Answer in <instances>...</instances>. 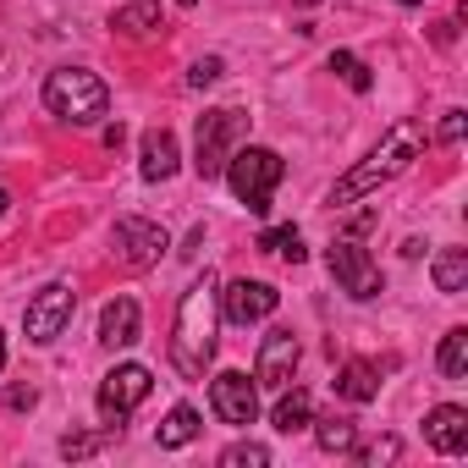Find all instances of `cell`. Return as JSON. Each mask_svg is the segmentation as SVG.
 Here are the masks:
<instances>
[{
  "label": "cell",
  "instance_id": "6da1fadb",
  "mask_svg": "<svg viewBox=\"0 0 468 468\" xmlns=\"http://www.w3.org/2000/svg\"><path fill=\"white\" fill-rule=\"evenodd\" d=\"M424 144H430V133H424V122H391L386 127V138L331 187V209H342V204H358V198H369L375 187H386V182H397L419 154H424Z\"/></svg>",
  "mask_w": 468,
  "mask_h": 468
},
{
  "label": "cell",
  "instance_id": "7a4b0ae2",
  "mask_svg": "<svg viewBox=\"0 0 468 468\" xmlns=\"http://www.w3.org/2000/svg\"><path fill=\"white\" fill-rule=\"evenodd\" d=\"M215 325H220V282L204 271L182 303H176V325H171V364L182 380H204L209 358H215Z\"/></svg>",
  "mask_w": 468,
  "mask_h": 468
},
{
  "label": "cell",
  "instance_id": "3957f363",
  "mask_svg": "<svg viewBox=\"0 0 468 468\" xmlns=\"http://www.w3.org/2000/svg\"><path fill=\"white\" fill-rule=\"evenodd\" d=\"M220 176L231 182V193H238V204L249 215H271V198H276V187L287 176V160L276 149H265V144H243V149H231Z\"/></svg>",
  "mask_w": 468,
  "mask_h": 468
},
{
  "label": "cell",
  "instance_id": "277c9868",
  "mask_svg": "<svg viewBox=\"0 0 468 468\" xmlns=\"http://www.w3.org/2000/svg\"><path fill=\"white\" fill-rule=\"evenodd\" d=\"M45 111L72 122V127H94L111 111V89L94 72H83V67H56L45 78Z\"/></svg>",
  "mask_w": 468,
  "mask_h": 468
},
{
  "label": "cell",
  "instance_id": "5b68a950",
  "mask_svg": "<svg viewBox=\"0 0 468 468\" xmlns=\"http://www.w3.org/2000/svg\"><path fill=\"white\" fill-rule=\"evenodd\" d=\"M243 127H249L243 111H204V116H198V133H193V171H198L204 182H215V176L226 171V160H231V149H238Z\"/></svg>",
  "mask_w": 468,
  "mask_h": 468
},
{
  "label": "cell",
  "instance_id": "8992f818",
  "mask_svg": "<svg viewBox=\"0 0 468 468\" xmlns=\"http://www.w3.org/2000/svg\"><path fill=\"white\" fill-rule=\"evenodd\" d=\"M325 265H331V276H336V287H342L347 298H358V303H369V298H380V287H386V276H380V265L369 260V249H358V238H336V243L325 249Z\"/></svg>",
  "mask_w": 468,
  "mask_h": 468
},
{
  "label": "cell",
  "instance_id": "52a82bcc",
  "mask_svg": "<svg viewBox=\"0 0 468 468\" xmlns=\"http://www.w3.org/2000/svg\"><path fill=\"white\" fill-rule=\"evenodd\" d=\"M72 309H78V292H72L67 282L39 287V292L28 298V309H23V331H28V342H34V347H50V342L72 325Z\"/></svg>",
  "mask_w": 468,
  "mask_h": 468
},
{
  "label": "cell",
  "instance_id": "ba28073f",
  "mask_svg": "<svg viewBox=\"0 0 468 468\" xmlns=\"http://www.w3.org/2000/svg\"><path fill=\"white\" fill-rule=\"evenodd\" d=\"M149 391H154V375H149L144 364H116V369L100 380V419H105L111 430H122V419H127Z\"/></svg>",
  "mask_w": 468,
  "mask_h": 468
},
{
  "label": "cell",
  "instance_id": "9c48e42d",
  "mask_svg": "<svg viewBox=\"0 0 468 468\" xmlns=\"http://www.w3.org/2000/svg\"><path fill=\"white\" fill-rule=\"evenodd\" d=\"M209 408H215L220 424L249 430V424L260 419V386H254L243 369H220V375L209 380Z\"/></svg>",
  "mask_w": 468,
  "mask_h": 468
},
{
  "label": "cell",
  "instance_id": "30bf717a",
  "mask_svg": "<svg viewBox=\"0 0 468 468\" xmlns=\"http://www.w3.org/2000/svg\"><path fill=\"white\" fill-rule=\"evenodd\" d=\"M116 254L133 265V271H149V265H160L165 260V249H171V231L160 226V220H144V215H127V220H116Z\"/></svg>",
  "mask_w": 468,
  "mask_h": 468
},
{
  "label": "cell",
  "instance_id": "8fae6325",
  "mask_svg": "<svg viewBox=\"0 0 468 468\" xmlns=\"http://www.w3.org/2000/svg\"><path fill=\"white\" fill-rule=\"evenodd\" d=\"M276 303H282V292L271 287V282H231V287H220V314L231 320V325H260V320H271L276 314Z\"/></svg>",
  "mask_w": 468,
  "mask_h": 468
},
{
  "label": "cell",
  "instance_id": "7c38bea8",
  "mask_svg": "<svg viewBox=\"0 0 468 468\" xmlns=\"http://www.w3.org/2000/svg\"><path fill=\"white\" fill-rule=\"evenodd\" d=\"M298 358H303V347H298V336L292 331H271L265 342H260V364H254V386H265V391H282V386H292V375H298Z\"/></svg>",
  "mask_w": 468,
  "mask_h": 468
},
{
  "label": "cell",
  "instance_id": "4fadbf2b",
  "mask_svg": "<svg viewBox=\"0 0 468 468\" xmlns=\"http://www.w3.org/2000/svg\"><path fill=\"white\" fill-rule=\"evenodd\" d=\"M176 165H182L176 133H171V127H149L144 144H138V176H144V182H171Z\"/></svg>",
  "mask_w": 468,
  "mask_h": 468
},
{
  "label": "cell",
  "instance_id": "5bb4252c",
  "mask_svg": "<svg viewBox=\"0 0 468 468\" xmlns=\"http://www.w3.org/2000/svg\"><path fill=\"white\" fill-rule=\"evenodd\" d=\"M138 331H144V309H138V298L116 292V298L100 309V342H105V347H133Z\"/></svg>",
  "mask_w": 468,
  "mask_h": 468
},
{
  "label": "cell",
  "instance_id": "9a60e30c",
  "mask_svg": "<svg viewBox=\"0 0 468 468\" xmlns=\"http://www.w3.org/2000/svg\"><path fill=\"white\" fill-rule=\"evenodd\" d=\"M424 441H430L435 452H446V457L468 452V408H457V402L430 408V419H424Z\"/></svg>",
  "mask_w": 468,
  "mask_h": 468
},
{
  "label": "cell",
  "instance_id": "2e32d148",
  "mask_svg": "<svg viewBox=\"0 0 468 468\" xmlns=\"http://www.w3.org/2000/svg\"><path fill=\"white\" fill-rule=\"evenodd\" d=\"M309 419H314V397L303 386H282L276 408H271V430L276 435H298V430H309Z\"/></svg>",
  "mask_w": 468,
  "mask_h": 468
},
{
  "label": "cell",
  "instance_id": "e0dca14e",
  "mask_svg": "<svg viewBox=\"0 0 468 468\" xmlns=\"http://www.w3.org/2000/svg\"><path fill=\"white\" fill-rule=\"evenodd\" d=\"M336 391H342L347 402H375V391H380V375H375V364H364V358H347V364L336 369Z\"/></svg>",
  "mask_w": 468,
  "mask_h": 468
},
{
  "label": "cell",
  "instance_id": "ac0fdd59",
  "mask_svg": "<svg viewBox=\"0 0 468 468\" xmlns=\"http://www.w3.org/2000/svg\"><path fill=\"white\" fill-rule=\"evenodd\" d=\"M198 430H204V424H198V413H193L187 402H176V408L165 413V424L154 430V441H160L165 452H182V446H193V441H198Z\"/></svg>",
  "mask_w": 468,
  "mask_h": 468
},
{
  "label": "cell",
  "instance_id": "d6986e66",
  "mask_svg": "<svg viewBox=\"0 0 468 468\" xmlns=\"http://www.w3.org/2000/svg\"><path fill=\"white\" fill-rule=\"evenodd\" d=\"M430 276H435V292L457 298V292L468 287V249H441L435 265H430Z\"/></svg>",
  "mask_w": 468,
  "mask_h": 468
},
{
  "label": "cell",
  "instance_id": "ffe728a7",
  "mask_svg": "<svg viewBox=\"0 0 468 468\" xmlns=\"http://www.w3.org/2000/svg\"><path fill=\"white\" fill-rule=\"evenodd\" d=\"M111 28H116V34H127V39L154 34V28H160V0H133V6H116Z\"/></svg>",
  "mask_w": 468,
  "mask_h": 468
},
{
  "label": "cell",
  "instance_id": "44dd1931",
  "mask_svg": "<svg viewBox=\"0 0 468 468\" xmlns=\"http://www.w3.org/2000/svg\"><path fill=\"white\" fill-rule=\"evenodd\" d=\"M435 364H441L446 380H463V375H468V325H452V331L441 336V358H435Z\"/></svg>",
  "mask_w": 468,
  "mask_h": 468
},
{
  "label": "cell",
  "instance_id": "7402d4cb",
  "mask_svg": "<svg viewBox=\"0 0 468 468\" xmlns=\"http://www.w3.org/2000/svg\"><path fill=\"white\" fill-rule=\"evenodd\" d=\"M314 424V441H320V452H353V441H358V430H353V419H336V413H325V419H309Z\"/></svg>",
  "mask_w": 468,
  "mask_h": 468
},
{
  "label": "cell",
  "instance_id": "603a6c76",
  "mask_svg": "<svg viewBox=\"0 0 468 468\" xmlns=\"http://www.w3.org/2000/svg\"><path fill=\"white\" fill-rule=\"evenodd\" d=\"M260 249H265V254H282L287 265H303V260H309L298 226H271V231H260Z\"/></svg>",
  "mask_w": 468,
  "mask_h": 468
},
{
  "label": "cell",
  "instance_id": "cb8c5ba5",
  "mask_svg": "<svg viewBox=\"0 0 468 468\" xmlns=\"http://www.w3.org/2000/svg\"><path fill=\"white\" fill-rule=\"evenodd\" d=\"M331 72H336V78H342L353 94H369V89H375V72H369V67H364L353 50H331Z\"/></svg>",
  "mask_w": 468,
  "mask_h": 468
},
{
  "label": "cell",
  "instance_id": "d4e9b609",
  "mask_svg": "<svg viewBox=\"0 0 468 468\" xmlns=\"http://www.w3.org/2000/svg\"><path fill=\"white\" fill-rule=\"evenodd\" d=\"M353 457L364 468H380V463H397L402 457V441L397 435H375V441H353Z\"/></svg>",
  "mask_w": 468,
  "mask_h": 468
},
{
  "label": "cell",
  "instance_id": "484cf974",
  "mask_svg": "<svg viewBox=\"0 0 468 468\" xmlns=\"http://www.w3.org/2000/svg\"><path fill=\"white\" fill-rule=\"evenodd\" d=\"M220 468H271V446H260V441H238V446H226V452H220Z\"/></svg>",
  "mask_w": 468,
  "mask_h": 468
},
{
  "label": "cell",
  "instance_id": "4316f807",
  "mask_svg": "<svg viewBox=\"0 0 468 468\" xmlns=\"http://www.w3.org/2000/svg\"><path fill=\"white\" fill-rule=\"evenodd\" d=\"M111 435H122V430H111V424H105L100 435H67V441H61V457H72V463H78V457H94Z\"/></svg>",
  "mask_w": 468,
  "mask_h": 468
},
{
  "label": "cell",
  "instance_id": "83f0119b",
  "mask_svg": "<svg viewBox=\"0 0 468 468\" xmlns=\"http://www.w3.org/2000/svg\"><path fill=\"white\" fill-rule=\"evenodd\" d=\"M220 72H226V61H220V56H204V61H193L187 83H193V89H209V83H220Z\"/></svg>",
  "mask_w": 468,
  "mask_h": 468
},
{
  "label": "cell",
  "instance_id": "f1b7e54d",
  "mask_svg": "<svg viewBox=\"0 0 468 468\" xmlns=\"http://www.w3.org/2000/svg\"><path fill=\"white\" fill-rule=\"evenodd\" d=\"M463 133H468L463 111H446V122H441V144H463Z\"/></svg>",
  "mask_w": 468,
  "mask_h": 468
},
{
  "label": "cell",
  "instance_id": "f546056e",
  "mask_svg": "<svg viewBox=\"0 0 468 468\" xmlns=\"http://www.w3.org/2000/svg\"><path fill=\"white\" fill-rule=\"evenodd\" d=\"M6 402L23 413V408H34V402H39V391H34V386H12V391H6Z\"/></svg>",
  "mask_w": 468,
  "mask_h": 468
},
{
  "label": "cell",
  "instance_id": "4dcf8cb0",
  "mask_svg": "<svg viewBox=\"0 0 468 468\" xmlns=\"http://www.w3.org/2000/svg\"><path fill=\"white\" fill-rule=\"evenodd\" d=\"M105 144H111V149H122V144H127V127H122V122H111V127H105Z\"/></svg>",
  "mask_w": 468,
  "mask_h": 468
},
{
  "label": "cell",
  "instance_id": "1f68e13d",
  "mask_svg": "<svg viewBox=\"0 0 468 468\" xmlns=\"http://www.w3.org/2000/svg\"><path fill=\"white\" fill-rule=\"evenodd\" d=\"M198 249H204V226H198V231H187V249H182V254H187V260H198Z\"/></svg>",
  "mask_w": 468,
  "mask_h": 468
},
{
  "label": "cell",
  "instance_id": "d6a6232c",
  "mask_svg": "<svg viewBox=\"0 0 468 468\" xmlns=\"http://www.w3.org/2000/svg\"><path fill=\"white\" fill-rule=\"evenodd\" d=\"M0 369H6V336H0Z\"/></svg>",
  "mask_w": 468,
  "mask_h": 468
},
{
  "label": "cell",
  "instance_id": "836d02e7",
  "mask_svg": "<svg viewBox=\"0 0 468 468\" xmlns=\"http://www.w3.org/2000/svg\"><path fill=\"white\" fill-rule=\"evenodd\" d=\"M6 204H12V198H6V187H0V215H6Z\"/></svg>",
  "mask_w": 468,
  "mask_h": 468
},
{
  "label": "cell",
  "instance_id": "e575fe53",
  "mask_svg": "<svg viewBox=\"0 0 468 468\" xmlns=\"http://www.w3.org/2000/svg\"><path fill=\"white\" fill-rule=\"evenodd\" d=\"M176 6H182V12H193V6H198V0H176Z\"/></svg>",
  "mask_w": 468,
  "mask_h": 468
},
{
  "label": "cell",
  "instance_id": "d590c367",
  "mask_svg": "<svg viewBox=\"0 0 468 468\" xmlns=\"http://www.w3.org/2000/svg\"><path fill=\"white\" fill-rule=\"evenodd\" d=\"M397 6H424V0H397Z\"/></svg>",
  "mask_w": 468,
  "mask_h": 468
}]
</instances>
